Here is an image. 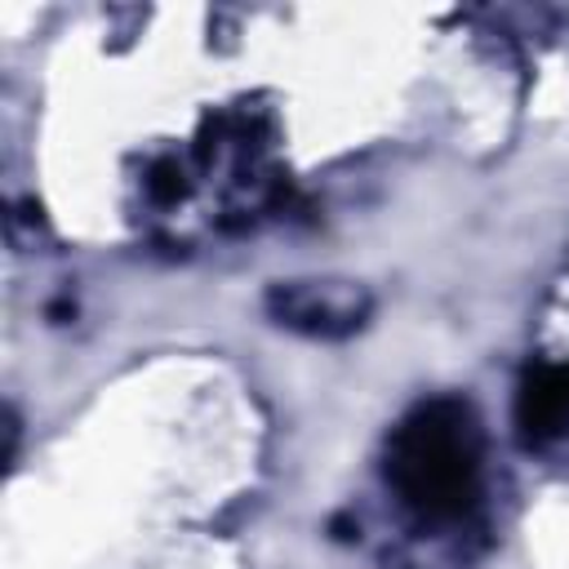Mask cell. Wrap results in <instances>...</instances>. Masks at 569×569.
Here are the masks:
<instances>
[{"mask_svg": "<svg viewBox=\"0 0 569 569\" xmlns=\"http://www.w3.org/2000/svg\"><path fill=\"white\" fill-rule=\"evenodd\" d=\"M387 476L422 516H458L480 476V431L462 400L418 405L391 436Z\"/></svg>", "mask_w": 569, "mask_h": 569, "instance_id": "cell-1", "label": "cell"}, {"mask_svg": "<svg viewBox=\"0 0 569 569\" xmlns=\"http://www.w3.org/2000/svg\"><path fill=\"white\" fill-rule=\"evenodd\" d=\"M520 427L533 440H547L569 427V369H533L520 387Z\"/></svg>", "mask_w": 569, "mask_h": 569, "instance_id": "cell-2", "label": "cell"}]
</instances>
